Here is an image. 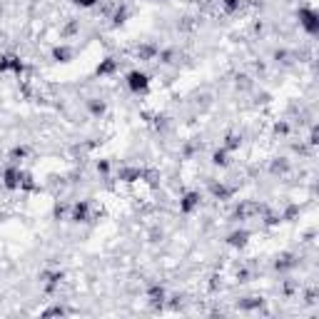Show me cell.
I'll list each match as a JSON object with an SVG mask.
<instances>
[{
    "mask_svg": "<svg viewBox=\"0 0 319 319\" xmlns=\"http://www.w3.org/2000/svg\"><path fill=\"white\" fill-rule=\"evenodd\" d=\"M127 85H130V90H133V92H145V90H147V85H150V78H147L145 73L135 70V73L127 75Z\"/></svg>",
    "mask_w": 319,
    "mask_h": 319,
    "instance_id": "6da1fadb",
    "label": "cell"
},
{
    "mask_svg": "<svg viewBox=\"0 0 319 319\" xmlns=\"http://www.w3.org/2000/svg\"><path fill=\"white\" fill-rule=\"evenodd\" d=\"M5 187H10V189L20 187V172L18 170H8L5 172Z\"/></svg>",
    "mask_w": 319,
    "mask_h": 319,
    "instance_id": "7a4b0ae2",
    "label": "cell"
},
{
    "mask_svg": "<svg viewBox=\"0 0 319 319\" xmlns=\"http://www.w3.org/2000/svg\"><path fill=\"white\" fill-rule=\"evenodd\" d=\"M197 202H200V200H197V195H187V197H184V202H182V212H189Z\"/></svg>",
    "mask_w": 319,
    "mask_h": 319,
    "instance_id": "3957f363",
    "label": "cell"
},
{
    "mask_svg": "<svg viewBox=\"0 0 319 319\" xmlns=\"http://www.w3.org/2000/svg\"><path fill=\"white\" fill-rule=\"evenodd\" d=\"M73 3H75V5H80V8H92V5L97 3V0H73Z\"/></svg>",
    "mask_w": 319,
    "mask_h": 319,
    "instance_id": "277c9868",
    "label": "cell"
}]
</instances>
